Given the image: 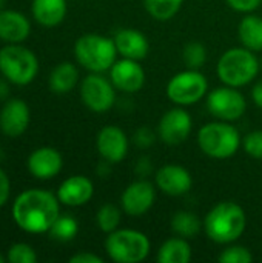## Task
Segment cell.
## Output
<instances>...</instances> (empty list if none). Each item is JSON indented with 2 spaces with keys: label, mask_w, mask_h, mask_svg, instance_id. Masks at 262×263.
<instances>
[{
  "label": "cell",
  "mask_w": 262,
  "mask_h": 263,
  "mask_svg": "<svg viewBox=\"0 0 262 263\" xmlns=\"http://www.w3.org/2000/svg\"><path fill=\"white\" fill-rule=\"evenodd\" d=\"M79 82V69L71 62H62L49 74V89L56 94H68Z\"/></svg>",
  "instance_id": "7402d4cb"
},
{
  "label": "cell",
  "mask_w": 262,
  "mask_h": 263,
  "mask_svg": "<svg viewBox=\"0 0 262 263\" xmlns=\"http://www.w3.org/2000/svg\"><path fill=\"white\" fill-rule=\"evenodd\" d=\"M218 260L221 263H252L253 254L249 248L242 245H232L227 247L221 254L218 256Z\"/></svg>",
  "instance_id": "f546056e"
},
{
  "label": "cell",
  "mask_w": 262,
  "mask_h": 263,
  "mask_svg": "<svg viewBox=\"0 0 262 263\" xmlns=\"http://www.w3.org/2000/svg\"><path fill=\"white\" fill-rule=\"evenodd\" d=\"M6 260H8V259H6V257H5V256H2V254H0V263L6 262Z\"/></svg>",
  "instance_id": "60d3db41"
},
{
  "label": "cell",
  "mask_w": 262,
  "mask_h": 263,
  "mask_svg": "<svg viewBox=\"0 0 262 263\" xmlns=\"http://www.w3.org/2000/svg\"><path fill=\"white\" fill-rule=\"evenodd\" d=\"M11 194V182L3 170H0V208L6 205Z\"/></svg>",
  "instance_id": "e575fe53"
},
{
  "label": "cell",
  "mask_w": 262,
  "mask_h": 263,
  "mask_svg": "<svg viewBox=\"0 0 262 263\" xmlns=\"http://www.w3.org/2000/svg\"><path fill=\"white\" fill-rule=\"evenodd\" d=\"M113 40H114L117 54L125 59L142 60L147 57V54L150 51L148 39L141 31L133 29V28L119 29Z\"/></svg>",
  "instance_id": "d6986e66"
},
{
  "label": "cell",
  "mask_w": 262,
  "mask_h": 263,
  "mask_svg": "<svg viewBox=\"0 0 262 263\" xmlns=\"http://www.w3.org/2000/svg\"><path fill=\"white\" fill-rule=\"evenodd\" d=\"M208 91V80L199 69H187L174 74L167 83V97L178 106L198 103Z\"/></svg>",
  "instance_id": "ba28073f"
},
{
  "label": "cell",
  "mask_w": 262,
  "mask_h": 263,
  "mask_svg": "<svg viewBox=\"0 0 262 263\" xmlns=\"http://www.w3.org/2000/svg\"><path fill=\"white\" fill-rule=\"evenodd\" d=\"M133 142H134L139 148H148V146H151V145L156 142V134H154L150 128L142 126V128H139V129L134 133Z\"/></svg>",
  "instance_id": "d6a6232c"
},
{
  "label": "cell",
  "mask_w": 262,
  "mask_h": 263,
  "mask_svg": "<svg viewBox=\"0 0 262 263\" xmlns=\"http://www.w3.org/2000/svg\"><path fill=\"white\" fill-rule=\"evenodd\" d=\"M62 154L51 146H42L34 149L26 160V168L29 174L39 180H49L56 177L62 171Z\"/></svg>",
  "instance_id": "e0dca14e"
},
{
  "label": "cell",
  "mask_w": 262,
  "mask_h": 263,
  "mask_svg": "<svg viewBox=\"0 0 262 263\" xmlns=\"http://www.w3.org/2000/svg\"><path fill=\"white\" fill-rule=\"evenodd\" d=\"M182 3L184 0H144L147 12L159 22L173 18L179 12Z\"/></svg>",
  "instance_id": "484cf974"
},
{
  "label": "cell",
  "mask_w": 262,
  "mask_h": 263,
  "mask_svg": "<svg viewBox=\"0 0 262 263\" xmlns=\"http://www.w3.org/2000/svg\"><path fill=\"white\" fill-rule=\"evenodd\" d=\"M15 225L28 234H45L60 216L57 196L45 190H26L12 203Z\"/></svg>",
  "instance_id": "6da1fadb"
},
{
  "label": "cell",
  "mask_w": 262,
  "mask_h": 263,
  "mask_svg": "<svg viewBox=\"0 0 262 263\" xmlns=\"http://www.w3.org/2000/svg\"><path fill=\"white\" fill-rule=\"evenodd\" d=\"M193 128V120L188 111L184 108H171L168 109L159 120L158 125V137L170 146H178L184 143Z\"/></svg>",
  "instance_id": "8fae6325"
},
{
  "label": "cell",
  "mask_w": 262,
  "mask_h": 263,
  "mask_svg": "<svg viewBox=\"0 0 262 263\" xmlns=\"http://www.w3.org/2000/svg\"><path fill=\"white\" fill-rule=\"evenodd\" d=\"M80 99L93 112H107L116 103V88L102 72H91L80 83Z\"/></svg>",
  "instance_id": "9c48e42d"
},
{
  "label": "cell",
  "mask_w": 262,
  "mask_h": 263,
  "mask_svg": "<svg viewBox=\"0 0 262 263\" xmlns=\"http://www.w3.org/2000/svg\"><path fill=\"white\" fill-rule=\"evenodd\" d=\"M77 233H79V223L71 216H59L57 220L53 223L51 230L48 231L51 239L57 242H69L77 236Z\"/></svg>",
  "instance_id": "4316f807"
},
{
  "label": "cell",
  "mask_w": 262,
  "mask_h": 263,
  "mask_svg": "<svg viewBox=\"0 0 262 263\" xmlns=\"http://www.w3.org/2000/svg\"><path fill=\"white\" fill-rule=\"evenodd\" d=\"M120 219H122V211L113 203H105L103 206L99 208V211L96 214V223H97L99 230L107 234H110L119 228Z\"/></svg>",
  "instance_id": "83f0119b"
},
{
  "label": "cell",
  "mask_w": 262,
  "mask_h": 263,
  "mask_svg": "<svg viewBox=\"0 0 262 263\" xmlns=\"http://www.w3.org/2000/svg\"><path fill=\"white\" fill-rule=\"evenodd\" d=\"M6 259L11 263H36L37 262V254L31 245L19 242V243H14L8 250Z\"/></svg>",
  "instance_id": "4dcf8cb0"
},
{
  "label": "cell",
  "mask_w": 262,
  "mask_h": 263,
  "mask_svg": "<svg viewBox=\"0 0 262 263\" xmlns=\"http://www.w3.org/2000/svg\"><path fill=\"white\" fill-rule=\"evenodd\" d=\"M252 99L256 103V106L262 109V80L256 82V85L253 86V89H252Z\"/></svg>",
  "instance_id": "74e56055"
},
{
  "label": "cell",
  "mask_w": 262,
  "mask_h": 263,
  "mask_svg": "<svg viewBox=\"0 0 262 263\" xmlns=\"http://www.w3.org/2000/svg\"><path fill=\"white\" fill-rule=\"evenodd\" d=\"M171 231L184 239H193L204 228V222L191 211H178L171 217Z\"/></svg>",
  "instance_id": "d4e9b609"
},
{
  "label": "cell",
  "mask_w": 262,
  "mask_h": 263,
  "mask_svg": "<svg viewBox=\"0 0 262 263\" xmlns=\"http://www.w3.org/2000/svg\"><path fill=\"white\" fill-rule=\"evenodd\" d=\"M31 34L28 17L14 9L0 11V40L6 43H20Z\"/></svg>",
  "instance_id": "ffe728a7"
},
{
  "label": "cell",
  "mask_w": 262,
  "mask_h": 263,
  "mask_svg": "<svg viewBox=\"0 0 262 263\" xmlns=\"http://www.w3.org/2000/svg\"><path fill=\"white\" fill-rule=\"evenodd\" d=\"M39 72L36 54L20 43H6L0 49V74L14 85H29Z\"/></svg>",
  "instance_id": "8992f818"
},
{
  "label": "cell",
  "mask_w": 262,
  "mask_h": 263,
  "mask_svg": "<svg viewBox=\"0 0 262 263\" xmlns=\"http://www.w3.org/2000/svg\"><path fill=\"white\" fill-rule=\"evenodd\" d=\"M198 145L207 157L224 160L238 153L242 145V139L239 131L230 122L216 120L205 123L199 129Z\"/></svg>",
  "instance_id": "277c9868"
},
{
  "label": "cell",
  "mask_w": 262,
  "mask_h": 263,
  "mask_svg": "<svg viewBox=\"0 0 262 263\" xmlns=\"http://www.w3.org/2000/svg\"><path fill=\"white\" fill-rule=\"evenodd\" d=\"M154 200V185L147 179H139L124 190L120 196V208L130 217H141L153 208Z\"/></svg>",
  "instance_id": "7c38bea8"
},
{
  "label": "cell",
  "mask_w": 262,
  "mask_h": 263,
  "mask_svg": "<svg viewBox=\"0 0 262 263\" xmlns=\"http://www.w3.org/2000/svg\"><path fill=\"white\" fill-rule=\"evenodd\" d=\"M69 263H103V259L90 251H80L69 257Z\"/></svg>",
  "instance_id": "d590c367"
},
{
  "label": "cell",
  "mask_w": 262,
  "mask_h": 263,
  "mask_svg": "<svg viewBox=\"0 0 262 263\" xmlns=\"http://www.w3.org/2000/svg\"><path fill=\"white\" fill-rule=\"evenodd\" d=\"M134 171H136V174H137V176H141L142 179H145V177L153 171L151 159H150V157H141V159L136 162Z\"/></svg>",
  "instance_id": "8d00e7d4"
},
{
  "label": "cell",
  "mask_w": 262,
  "mask_h": 263,
  "mask_svg": "<svg viewBox=\"0 0 262 263\" xmlns=\"http://www.w3.org/2000/svg\"><path fill=\"white\" fill-rule=\"evenodd\" d=\"M154 182H156V186L164 194L171 196V197L184 196L193 186V179H191L190 171L176 163H168V165L161 166L156 171Z\"/></svg>",
  "instance_id": "9a60e30c"
},
{
  "label": "cell",
  "mask_w": 262,
  "mask_h": 263,
  "mask_svg": "<svg viewBox=\"0 0 262 263\" xmlns=\"http://www.w3.org/2000/svg\"><path fill=\"white\" fill-rule=\"evenodd\" d=\"M130 140L125 131L116 125H107L97 133L96 148L100 157L108 163H119L128 154Z\"/></svg>",
  "instance_id": "4fadbf2b"
},
{
  "label": "cell",
  "mask_w": 262,
  "mask_h": 263,
  "mask_svg": "<svg viewBox=\"0 0 262 263\" xmlns=\"http://www.w3.org/2000/svg\"><path fill=\"white\" fill-rule=\"evenodd\" d=\"M261 62L253 51L246 46L227 49L218 60L216 74L218 79L233 88H241L252 83L259 74Z\"/></svg>",
  "instance_id": "3957f363"
},
{
  "label": "cell",
  "mask_w": 262,
  "mask_h": 263,
  "mask_svg": "<svg viewBox=\"0 0 262 263\" xmlns=\"http://www.w3.org/2000/svg\"><path fill=\"white\" fill-rule=\"evenodd\" d=\"M151 250L150 239L136 230H116L105 239V251L117 263L144 262Z\"/></svg>",
  "instance_id": "52a82bcc"
},
{
  "label": "cell",
  "mask_w": 262,
  "mask_h": 263,
  "mask_svg": "<svg viewBox=\"0 0 262 263\" xmlns=\"http://www.w3.org/2000/svg\"><path fill=\"white\" fill-rule=\"evenodd\" d=\"M182 60L190 69H199L207 62V49L201 42H190L182 49Z\"/></svg>",
  "instance_id": "f1b7e54d"
},
{
  "label": "cell",
  "mask_w": 262,
  "mask_h": 263,
  "mask_svg": "<svg viewBox=\"0 0 262 263\" xmlns=\"http://www.w3.org/2000/svg\"><path fill=\"white\" fill-rule=\"evenodd\" d=\"M238 35L247 49L253 52L262 51V18L255 14H247L238 26Z\"/></svg>",
  "instance_id": "cb8c5ba5"
},
{
  "label": "cell",
  "mask_w": 262,
  "mask_h": 263,
  "mask_svg": "<svg viewBox=\"0 0 262 263\" xmlns=\"http://www.w3.org/2000/svg\"><path fill=\"white\" fill-rule=\"evenodd\" d=\"M247 214L241 205L232 200L216 203L204 219L207 237L218 245L235 243L246 231Z\"/></svg>",
  "instance_id": "7a4b0ae2"
},
{
  "label": "cell",
  "mask_w": 262,
  "mask_h": 263,
  "mask_svg": "<svg viewBox=\"0 0 262 263\" xmlns=\"http://www.w3.org/2000/svg\"><path fill=\"white\" fill-rule=\"evenodd\" d=\"M227 5L238 11V12H244V14H250L255 9H258L261 6L262 0H225Z\"/></svg>",
  "instance_id": "836d02e7"
},
{
  "label": "cell",
  "mask_w": 262,
  "mask_h": 263,
  "mask_svg": "<svg viewBox=\"0 0 262 263\" xmlns=\"http://www.w3.org/2000/svg\"><path fill=\"white\" fill-rule=\"evenodd\" d=\"M242 148H244V151H246L250 157L258 159V160H262V131L261 129H256V131L249 133V134L242 139Z\"/></svg>",
  "instance_id": "1f68e13d"
},
{
  "label": "cell",
  "mask_w": 262,
  "mask_h": 263,
  "mask_svg": "<svg viewBox=\"0 0 262 263\" xmlns=\"http://www.w3.org/2000/svg\"><path fill=\"white\" fill-rule=\"evenodd\" d=\"M207 109L218 120L235 122L239 120L247 111V100L238 88L221 86L207 96Z\"/></svg>",
  "instance_id": "30bf717a"
},
{
  "label": "cell",
  "mask_w": 262,
  "mask_h": 263,
  "mask_svg": "<svg viewBox=\"0 0 262 263\" xmlns=\"http://www.w3.org/2000/svg\"><path fill=\"white\" fill-rule=\"evenodd\" d=\"M5 3H6V0H0V11L3 9V6H5Z\"/></svg>",
  "instance_id": "ab89813d"
},
{
  "label": "cell",
  "mask_w": 262,
  "mask_h": 263,
  "mask_svg": "<svg viewBox=\"0 0 262 263\" xmlns=\"http://www.w3.org/2000/svg\"><path fill=\"white\" fill-rule=\"evenodd\" d=\"M261 68H262V59H261Z\"/></svg>",
  "instance_id": "b9f144b4"
},
{
  "label": "cell",
  "mask_w": 262,
  "mask_h": 263,
  "mask_svg": "<svg viewBox=\"0 0 262 263\" xmlns=\"http://www.w3.org/2000/svg\"><path fill=\"white\" fill-rule=\"evenodd\" d=\"M94 194L93 182L85 176H71L63 180L57 190V199L62 205L66 206H83L86 205Z\"/></svg>",
  "instance_id": "ac0fdd59"
},
{
  "label": "cell",
  "mask_w": 262,
  "mask_h": 263,
  "mask_svg": "<svg viewBox=\"0 0 262 263\" xmlns=\"http://www.w3.org/2000/svg\"><path fill=\"white\" fill-rule=\"evenodd\" d=\"M66 0H32L31 5V14L34 20L46 28L60 25L66 15Z\"/></svg>",
  "instance_id": "44dd1931"
},
{
  "label": "cell",
  "mask_w": 262,
  "mask_h": 263,
  "mask_svg": "<svg viewBox=\"0 0 262 263\" xmlns=\"http://www.w3.org/2000/svg\"><path fill=\"white\" fill-rule=\"evenodd\" d=\"M74 55L90 72H105L114 65L117 49L114 40L100 34H85L74 43Z\"/></svg>",
  "instance_id": "5b68a950"
},
{
  "label": "cell",
  "mask_w": 262,
  "mask_h": 263,
  "mask_svg": "<svg viewBox=\"0 0 262 263\" xmlns=\"http://www.w3.org/2000/svg\"><path fill=\"white\" fill-rule=\"evenodd\" d=\"M31 122V111L25 100L11 99L0 109V131L8 137L22 136Z\"/></svg>",
  "instance_id": "2e32d148"
},
{
  "label": "cell",
  "mask_w": 262,
  "mask_h": 263,
  "mask_svg": "<svg viewBox=\"0 0 262 263\" xmlns=\"http://www.w3.org/2000/svg\"><path fill=\"white\" fill-rule=\"evenodd\" d=\"M156 260L159 263H188L191 260V247L184 237H171L161 245Z\"/></svg>",
  "instance_id": "603a6c76"
},
{
  "label": "cell",
  "mask_w": 262,
  "mask_h": 263,
  "mask_svg": "<svg viewBox=\"0 0 262 263\" xmlns=\"http://www.w3.org/2000/svg\"><path fill=\"white\" fill-rule=\"evenodd\" d=\"M6 79H0V99H5L8 94H9V88H8V83L5 82Z\"/></svg>",
  "instance_id": "f35d334b"
},
{
  "label": "cell",
  "mask_w": 262,
  "mask_h": 263,
  "mask_svg": "<svg viewBox=\"0 0 262 263\" xmlns=\"http://www.w3.org/2000/svg\"><path fill=\"white\" fill-rule=\"evenodd\" d=\"M110 80L116 89L125 94H134L141 91L145 83V71L139 60L122 57L110 68Z\"/></svg>",
  "instance_id": "5bb4252c"
}]
</instances>
